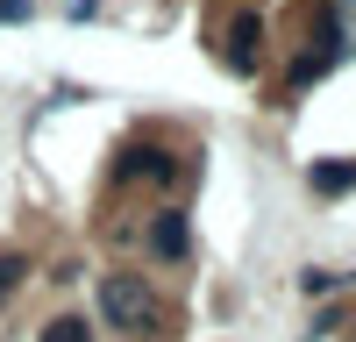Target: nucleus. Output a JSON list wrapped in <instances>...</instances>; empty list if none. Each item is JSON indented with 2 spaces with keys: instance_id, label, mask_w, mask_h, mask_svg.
Returning a JSON list of instances; mask_svg holds the SVG:
<instances>
[{
  "instance_id": "f257e3e1",
  "label": "nucleus",
  "mask_w": 356,
  "mask_h": 342,
  "mask_svg": "<svg viewBox=\"0 0 356 342\" xmlns=\"http://www.w3.org/2000/svg\"><path fill=\"white\" fill-rule=\"evenodd\" d=\"M100 314H107V328H122V335H136V342H157L164 328H171V314H164V300L143 285L136 271H114V278H100Z\"/></svg>"
},
{
  "instance_id": "6e6552de",
  "label": "nucleus",
  "mask_w": 356,
  "mask_h": 342,
  "mask_svg": "<svg viewBox=\"0 0 356 342\" xmlns=\"http://www.w3.org/2000/svg\"><path fill=\"white\" fill-rule=\"evenodd\" d=\"M43 342H93V328H86V314H57L43 328Z\"/></svg>"
},
{
  "instance_id": "7ed1b4c3",
  "label": "nucleus",
  "mask_w": 356,
  "mask_h": 342,
  "mask_svg": "<svg viewBox=\"0 0 356 342\" xmlns=\"http://www.w3.org/2000/svg\"><path fill=\"white\" fill-rule=\"evenodd\" d=\"M143 228H150V236H143V250H150L157 264H186V256H193V221L178 214V207H164V214H150V221H143Z\"/></svg>"
},
{
  "instance_id": "20e7f679",
  "label": "nucleus",
  "mask_w": 356,
  "mask_h": 342,
  "mask_svg": "<svg viewBox=\"0 0 356 342\" xmlns=\"http://www.w3.org/2000/svg\"><path fill=\"white\" fill-rule=\"evenodd\" d=\"M257 65H264V15H235L228 22V72L257 79Z\"/></svg>"
},
{
  "instance_id": "9b49d317",
  "label": "nucleus",
  "mask_w": 356,
  "mask_h": 342,
  "mask_svg": "<svg viewBox=\"0 0 356 342\" xmlns=\"http://www.w3.org/2000/svg\"><path fill=\"white\" fill-rule=\"evenodd\" d=\"M349 8H356V0H349Z\"/></svg>"
},
{
  "instance_id": "f03ea898",
  "label": "nucleus",
  "mask_w": 356,
  "mask_h": 342,
  "mask_svg": "<svg viewBox=\"0 0 356 342\" xmlns=\"http://www.w3.org/2000/svg\"><path fill=\"white\" fill-rule=\"evenodd\" d=\"M114 179L122 186H150V193H171L178 179H186V164H178L164 142H129L122 157H114Z\"/></svg>"
},
{
  "instance_id": "1a4fd4ad",
  "label": "nucleus",
  "mask_w": 356,
  "mask_h": 342,
  "mask_svg": "<svg viewBox=\"0 0 356 342\" xmlns=\"http://www.w3.org/2000/svg\"><path fill=\"white\" fill-rule=\"evenodd\" d=\"M342 285H349V278H335V271H307L300 293H307V300H328V293H342Z\"/></svg>"
},
{
  "instance_id": "423d86ee",
  "label": "nucleus",
  "mask_w": 356,
  "mask_h": 342,
  "mask_svg": "<svg viewBox=\"0 0 356 342\" xmlns=\"http://www.w3.org/2000/svg\"><path fill=\"white\" fill-rule=\"evenodd\" d=\"M342 50H349L342 36H321V43H307L300 57H292V72H285V79H292V86H314V79H321V72H328V65H335V57H342Z\"/></svg>"
},
{
  "instance_id": "9d476101",
  "label": "nucleus",
  "mask_w": 356,
  "mask_h": 342,
  "mask_svg": "<svg viewBox=\"0 0 356 342\" xmlns=\"http://www.w3.org/2000/svg\"><path fill=\"white\" fill-rule=\"evenodd\" d=\"M0 22H29V0H0Z\"/></svg>"
},
{
  "instance_id": "39448f33",
  "label": "nucleus",
  "mask_w": 356,
  "mask_h": 342,
  "mask_svg": "<svg viewBox=\"0 0 356 342\" xmlns=\"http://www.w3.org/2000/svg\"><path fill=\"white\" fill-rule=\"evenodd\" d=\"M307 186H314L321 200L356 193V157H321V164H307Z\"/></svg>"
},
{
  "instance_id": "0eeeda50",
  "label": "nucleus",
  "mask_w": 356,
  "mask_h": 342,
  "mask_svg": "<svg viewBox=\"0 0 356 342\" xmlns=\"http://www.w3.org/2000/svg\"><path fill=\"white\" fill-rule=\"evenodd\" d=\"M22 278H29V256H22V250H0V307L15 300V285H22Z\"/></svg>"
}]
</instances>
